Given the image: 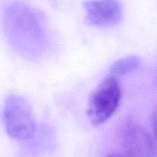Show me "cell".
I'll list each match as a JSON object with an SVG mask.
<instances>
[{
  "instance_id": "4",
  "label": "cell",
  "mask_w": 157,
  "mask_h": 157,
  "mask_svg": "<svg viewBox=\"0 0 157 157\" xmlns=\"http://www.w3.org/2000/svg\"><path fill=\"white\" fill-rule=\"evenodd\" d=\"M126 157H157V145L147 130L139 125H129L123 132Z\"/></svg>"
},
{
  "instance_id": "3",
  "label": "cell",
  "mask_w": 157,
  "mask_h": 157,
  "mask_svg": "<svg viewBox=\"0 0 157 157\" xmlns=\"http://www.w3.org/2000/svg\"><path fill=\"white\" fill-rule=\"evenodd\" d=\"M86 19L89 24L100 28H109L122 20L123 10L117 0H88L84 2Z\"/></svg>"
},
{
  "instance_id": "5",
  "label": "cell",
  "mask_w": 157,
  "mask_h": 157,
  "mask_svg": "<svg viewBox=\"0 0 157 157\" xmlns=\"http://www.w3.org/2000/svg\"><path fill=\"white\" fill-rule=\"evenodd\" d=\"M141 61L138 56H129L115 62L110 67L112 74L123 75L132 73L140 68Z\"/></svg>"
},
{
  "instance_id": "2",
  "label": "cell",
  "mask_w": 157,
  "mask_h": 157,
  "mask_svg": "<svg viewBox=\"0 0 157 157\" xmlns=\"http://www.w3.org/2000/svg\"><path fill=\"white\" fill-rule=\"evenodd\" d=\"M3 121L7 134L16 140H27L36 130L33 109L28 101L17 94H10L3 107Z\"/></svg>"
},
{
  "instance_id": "1",
  "label": "cell",
  "mask_w": 157,
  "mask_h": 157,
  "mask_svg": "<svg viewBox=\"0 0 157 157\" xmlns=\"http://www.w3.org/2000/svg\"><path fill=\"white\" fill-rule=\"evenodd\" d=\"M122 97L120 84L114 75H109L92 92L87 115L95 126L105 123L117 109Z\"/></svg>"
},
{
  "instance_id": "6",
  "label": "cell",
  "mask_w": 157,
  "mask_h": 157,
  "mask_svg": "<svg viewBox=\"0 0 157 157\" xmlns=\"http://www.w3.org/2000/svg\"><path fill=\"white\" fill-rule=\"evenodd\" d=\"M152 131H153L154 140H155V143L157 145V106L155 107V109L153 111V113H152Z\"/></svg>"
},
{
  "instance_id": "7",
  "label": "cell",
  "mask_w": 157,
  "mask_h": 157,
  "mask_svg": "<svg viewBox=\"0 0 157 157\" xmlns=\"http://www.w3.org/2000/svg\"><path fill=\"white\" fill-rule=\"evenodd\" d=\"M107 157H126V156L125 155H122V154L113 153V154H110V155H109Z\"/></svg>"
}]
</instances>
